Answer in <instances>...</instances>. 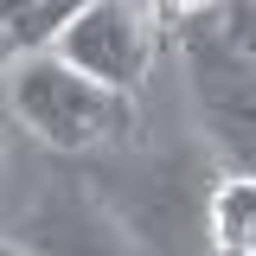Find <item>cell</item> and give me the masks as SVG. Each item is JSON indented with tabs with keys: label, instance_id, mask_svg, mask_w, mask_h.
Here are the masks:
<instances>
[{
	"label": "cell",
	"instance_id": "1",
	"mask_svg": "<svg viewBox=\"0 0 256 256\" xmlns=\"http://www.w3.org/2000/svg\"><path fill=\"white\" fill-rule=\"evenodd\" d=\"M13 116L45 148L84 154V148H102V141H122L134 128V102L102 90L84 70H70L58 52H38V58L13 64Z\"/></svg>",
	"mask_w": 256,
	"mask_h": 256
},
{
	"label": "cell",
	"instance_id": "2",
	"mask_svg": "<svg viewBox=\"0 0 256 256\" xmlns=\"http://www.w3.org/2000/svg\"><path fill=\"white\" fill-rule=\"evenodd\" d=\"M58 58L70 70L96 77L102 90L134 96L141 77H148V58H154V38H148V20L134 0H90L58 38Z\"/></svg>",
	"mask_w": 256,
	"mask_h": 256
},
{
	"label": "cell",
	"instance_id": "3",
	"mask_svg": "<svg viewBox=\"0 0 256 256\" xmlns=\"http://www.w3.org/2000/svg\"><path fill=\"white\" fill-rule=\"evenodd\" d=\"M205 230L224 256H256V173H224L212 186Z\"/></svg>",
	"mask_w": 256,
	"mask_h": 256
},
{
	"label": "cell",
	"instance_id": "4",
	"mask_svg": "<svg viewBox=\"0 0 256 256\" xmlns=\"http://www.w3.org/2000/svg\"><path fill=\"white\" fill-rule=\"evenodd\" d=\"M90 0H38V6H26L20 20H13V52L20 58H38V52H58V38H64V26L84 13Z\"/></svg>",
	"mask_w": 256,
	"mask_h": 256
},
{
	"label": "cell",
	"instance_id": "5",
	"mask_svg": "<svg viewBox=\"0 0 256 256\" xmlns=\"http://www.w3.org/2000/svg\"><path fill=\"white\" fill-rule=\"evenodd\" d=\"M58 230H45V250L38 256H128V244L122 237H116V230H109V224H77V205H64L58 212Z\"/></svg>",
	"mask_w": 256,
	"mask_h": 256
},
{
	"label": "cell",
	"instance_id": "6",
	"mask_svg": "<svg viewBox=\"0 0 256 256\" xmlns=\"http://www.w3.org/2000/svg\"><path fill=\"white\" fill-rule=\"evenodd\" d=\"M224 45L256 64V0H224Z\"/></svg>",
	"mask_w": 256,
	"mask_h": 256
},
{
	"label": "cell",
	"instance_id": "7",
	"mask_svg": "<svg viewBox=\"0 0 256 256\" xmlns=\"http://www.w3.org/2000/svg\"><path fill=\"white\" fill-rule=\"evenodd\" d=\"M6 64H20V52H13V32L0 26V70H6Z\"/></svg>",
	"mask_w": 256,
	"mask_h": 256
},
{
	"label": "cell",
	"instance_id": "8",
	"mask_svg": "<svg viewBox=\"0 0 256 256\" xmlns=\"http://www.w3.org/2000/svg\"><path fill=\"white\" fill-rule=\"evenodd\" d=\"M166 6H180V13H192V6H205V0H166Z\"/></svg>",
	"mask_w": 256,
	"mask_h": 256
},
{
	"label": "cell",
	"instance_id": "9",
	"mask_svg": "<svg viewBox=\"0 0 256 256\" xmlns=\"http://www.w3.org/2000/svg\"><path fill=\"white\" fill-rule=\"evenodd\" d=\"M0 256H26V250H13V244H6V237H0Z\"/></svg>",
	"mask_w": 256,
	"mask_h": 256
}]
</instances>
